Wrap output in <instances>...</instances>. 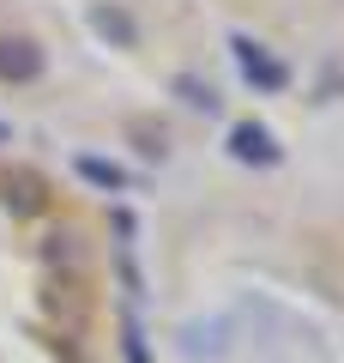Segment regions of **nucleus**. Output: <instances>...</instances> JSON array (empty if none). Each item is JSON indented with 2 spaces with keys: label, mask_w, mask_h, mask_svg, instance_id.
Returning a JSON list of instances; mask_svg holds the SVG:
<instances>
[{
  "label": "nucleus",
  "mask_w": 344,
  "mask_h": 363,
  "mask_svg": "<svg viewBox=\"0 0 344 363\" xmlns=\"http://www.w3.org/2000/svg\"><path fill=\"white\" fill-rule=\"evenodd\" d=\"M229 49H236V67H242V79H248L254 91H284V85H290V67L272 61L266 43H254V37H242V30H236V37H229Z\"/></svg>",
  "instance_id": "1"
},
{
  "label": "nucleus",
  "mask_w": 344,
  "mask_h": 363,
  "mask_svg": "<svg viewBox=\"0 0 344 363\" xmlns=\"http://www.w3.org/2000/svg\"><path fill=\"white\" fill-rule=\"evenodd\" d=\"M0 206L13 212V218H37V212H49V182H42L37 169L13 164L0 176Z\"/></svg>",
  "instance_id": "2"
},
{
  "label": "nucleus",
  "mask_w": 344,
  "mask_h": 363,
  "mask_svg": "<svg viewBox=\"0 0 344 363\" xmlns=\"http://www.w3.org/2000/svg\"><path fill=\"white\" fill-rule=\"evenodd\" d=\"M229 157H236V164H254V169H272L284 157V145H278V133L266 128V121H236V128H229Z\"/></svg>",
  "instance_id": "3"
},
{
  "label": "nucleus",
  "mask_w": 344,
  "mask_h": 363,
  "mask_svg": "<svg viewBox=\"0 0 344 363\" xmlns=\"http://www.w3.org/2000/svg\"><path fill=\"white\" fill-rule=\"evenodd\" d=\"M37 79H42L37 37H0V85H37Z\"/></svg>",
  "instance_id": "4"
},
{
  "label": "nucleus",
  "mask_w": 344,
  "mask_h": 363,
  "mask_svg": "<svg viewBox=\"0 0 344 363\" xmlns=\"http://www.w3.org/2000/svg\"><path fill=\"white\" fill-rule=\"evenodd\" d=\"M42 260H49L55 272H67V279H85L91 248H85V236H79L73 224H61V230H49V236H42Z\"/></svg>",
  "instance_id": "5"
},
{
  "label": "nucleus",
  "mask_w": 344,
  "mask_h": 363,
  "mask_svg": "<svg viewBox=\"0 0 344 363\" xmlns=\"http://www.w3.org/2000/svg\"><path fill=\"white\" fill-rule=\"evenodd\" d=\"M91 30H97L109 49H139V25H133V13H127V6H115V0L91 6Z\"/></svg>",
  "instance_id": "6"
},
{
  "label": "nucleus",
  "mask_w": 344,
  "mask_h": 363,
  "mask_svg": "<svg viewBox=\"0 0 344 363\" xmlns=\"http://www.w3.org/2000/svg\"><path fill=\"white\" fill-rule=\"evenodd\" d=\"M42 303H49V315H55V321H67V339H79V333H85V285H79V279H55Z\"/></svg>",
  "instance_id": "7"
},
{
  "label": "nucleus",
  "mask_w": 344,
  "mask_h": 363,
  "mask_svg": "<svg viewBox=\"0 0 344 363\" xmlns=\"http://www.w3.org/2000/svg\"><path fill=\"white\" fill-rule=\"evenodd\" d=\"M169 91H176L188 109H200V116H217V109H224L217 85H212V79H200V73H176V79H169Z\"/></svg>",
  "instance_id": "8"
},
{
  "label": "nucleus",
  "mask_w": 344,
  "mask_h": 363,
  "mask_svg": "<svg viewBox=\"0 0 344 363\" xmlns=\"http://www.w3.org/2000/svg\"><path fill=\"white\" fill-rule=\"evenodd\" d=\"M127 140H133V152L151 157V164H164V157H169V128H164V121H151V116H133L127 121Z\"/></svg>",
  "instance_id": "9"
},
{
  "label": "nucleus",
  "mask_w": 344,
  "mask_h": 363,
  "mask_svg": "<svg viewBox=\"0 0 344 363\" xmlns=\"http://www.w3.org/2000/svg\"><path fill=\"white\" fill-rule=\"evenodd\" d=\"M73 169H79V176L91 182V188H103V194H127V188H133V176H127L121 164H109V157H91V152L79 157Z\"/></svg>",
  "instance_id": "10"
},
{
  "label": "nucleus",
  "mask_w": 344,
  "mask_h": 363,
  "mask_svg": "<svg viewBox=\"0 0 344 363\" xmlns=\"http://www.w3.org/2000/svg\"><path fill=\"white\" fill-rule=\"evenodd\" d=\"M121 339H127V363H151V351H145V339H139V327H121Z\"/></svg>",
  "instance_id": "11"
},
{
  "label": "nucleus",
  "mask_w": 344,
  "mask_h": 363,
  "mask_svg": "<svg viewBox=\"0 0 344 363\" xmlns=\"http://www.w3.org/2000/svg\"><path fill=\"white\" fill-rule=\"evenodd\" d=\"M0 140H6V128H0Z\"/></svg>",
  "instance_id": "12"
}]
</instances>
